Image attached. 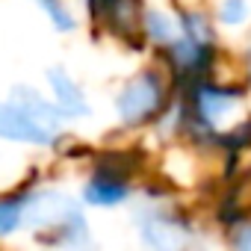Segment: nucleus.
<instances>
[{"label":"nucleus","mask_w":251,"mask_h":251,"mask_svg":"<svg viewBox=\"0 0 251 251\" xmlns=\"http://www.w3.org/2000/svg\"><path fill=\"white\" fill-rule=\"evenodd\" d=\"M236 106H239V95L219 89V86H204L195 95V109H198L201 121H207L210 127H225V121L233 118Z\"/></svg>","instance_id":"7ed1b4c3"},{"label":"nucleus","mask_w":251,"mask_h":251,"mask_svg":"<svg viewBox=\"0 0 251 251\" xmlns=\"http://www.w3.org/2000/svg\"><path fill=\"white\" fill-rule=\"evenodd\" d=\"M50 86L56 95V109L62 115H89V103L83 98V92L74 86V80L62 71V68H50Z\"/></svg>","instance_id":"39448f33"},{"label":"nucleus","mask_w":251,"mask_h":251,"mask_svg":"<svg viewBox=\"0 0 251 251\" xmlns=\"http://www.w3.org/2000/svg\"><path fill=\"white\" fill-rule=\"evenodd\" d=\"M12 100L21 106V109H27L36 121H42L45 124V127H50V130H56V121H59V109H53L42 95H36L33 89H18L15 95H12Z\"/></svg>","instance_id":"0eeeda50"},{"label":"nucleus","mask_w":251,"mask_h":251,"mask_svg":"<svg viewBox=\"0 0 251 251\" xmlns=\"http://www.w3.org/2000/svg\"><path fill=\"white\" fill-rule=\"evenodd\" d=\"M0 136L12 142H30V145H50L56 139L50 127L36 121L18 103H0Z\"/></svg>","instance_id":"f03ea898"},{"label":"nucleus","mask_w":251,"mask_h":251,"mask_svg":"<svg viewBox=\"0 0 251 251\" xmlns=\"http://www.w3.org/2000/svg\"><path fill=\"white\" fill-rule=\"evenodd\" d=\"M142 24H145V33H148V39H154L157 45H177L180 42V36H177V27L169 21V15H163V12H145V18H142Z\"/></svg>","instance_id":"6e6552de"},{"label":"nucleus","mask_w":251,"mask_h":251,"mask_svg":"<svg viewBox=\"0 0 251 251\" xmlns=\"http://www.w3.org/2000/svg\"><path fill=\"white\" fill-rule=\"evenodd\" d=\"M160 103H163V80L154 71H145L136 80H130L118 95V115L127 124H142L160 112Z\"/></svg>","instance_id":"f257e3e1"},{"label":"nucleus","mask_w":251,"mask_h":251,"mask_svg":"<svg viewBox=\"0 0 251 251\" xmlns=\"http://www.w3.org/2000/svg\"><path fill=\"white\" fill-rule=\"evenodd\" d=\"M36 3L48 12V18L53 21V27L56 30H74V18H71V12L65 9V3H62V0H36Z\"/></svg>","instance_id":"9d476101"},{"label":"nucleus","mask_w":251,"mask_h":251,"mask_svg":"<svg viewBox=\"0 0 251 251\" xmlns=\"http://www.w3.org/2000/svg\"><path fill=\"white\" fill-rule=\"evenodd\" d=\"M124 198H127V183L115 180V177L95 175V180L86 186V201L89 204H98V207H112V204H118Z\"/></svg>","instance_id":"423d86ee"},{"label":"nucleus","mask_w":251,"mask_h":251,"mask_svg":"<svg viewBox=\"0 0 251 251\" xmlns=\"http://www.w3.org/2000/svg\"><path fill=\"white\" fill-rule=\"evenodd\" d=\"M248 65H251V59H248Z\"/></svg>","instance_id":"4468645a"},{"label":"nucleus","mask_w":251,"mask_h":251,"mask_svg":"<svg viewBox=\"0 0 251 251\" xmlns=\"http://www.w3.org/2000/svg\"><path fill=\"white\" fill-rule=\"evenodd\" d=\"M109 3H112V0H89V6H92V12H95V15H106Z\"/></svg>","instance_id":"ddd939ff"},{"label":"nucleus","mask_w":251,"mask_h":251,"mask_svg":"<svg viewBox=\"0 0 251 251\" xmlns=\"http://www.w3.org/2000/svg\"><path fill=\"white\" fill-rule=\"evenodd\" d=\"M142 239L154 248V251H180L186 245V233L180 225L163 219V216H154L148 222H142Z\"/></svg>","instance_id":"20e7f679"},{"label":"nucleus","mask_w":251,"mask_h":251,"mask_svg":"<svg viewBox=\"0 0 251 251\" xmlns=\"http://www.w3.org/2000/svg\"><path fill=\"white\" fill-rule=\"evenodd\" d=\"M219 21L227 27H239L248 21V0H225L219 6Z\"/></svg>","instance_id":"9b49d317"},{"label":"nucleus","mask_w":251,"mask_h":251,"mask_svg":"<svg viewBox=\"0 0 251 251\" xmlns=\"http://www.w3.org/2000/svg\"><path fill=\"white\" fill-rule=\"evenodd\" d=\"M24 213H27V198H0V236H6V233H12L18 225H21V219H24Z\"/></svg>","instance_id":"1a4fd4ad"},{"label":"nucleus","mask_w":251,"mask_h":251,"mask_svg":"<svg viewBox=\"0 0 251 251\" xmlns=\"http://www.w3.org/2000/svg\"><path fill=\"white\" fill-rule=\"evenodd\" d=\"M233 242H236V251H251V227H239Z\"/></svg>","instance_id":"f8f14e48"}]
</instances>
